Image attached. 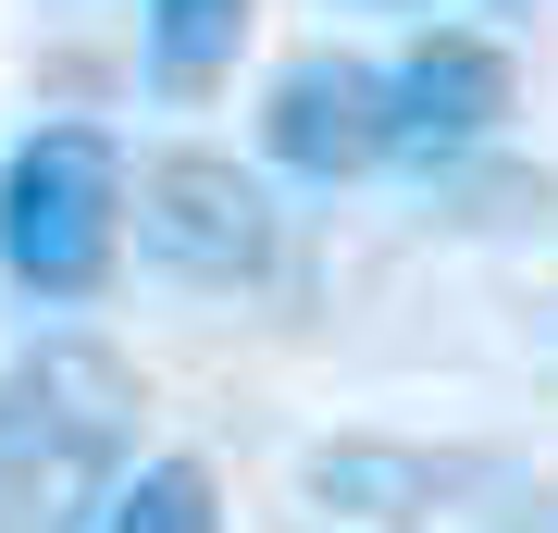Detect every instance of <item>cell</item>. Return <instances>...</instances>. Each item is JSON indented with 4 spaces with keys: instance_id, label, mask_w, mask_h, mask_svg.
<instances>
[{
    "instance_id": "6da1fadb",
    "label": "cell",
    "mask_w": 558,
    "mask_h": 533,
    "mask_svg": "<svg viewBox=\"0 0 558 533\" xmlns=\"http://www.w3.org/2000/svg\"><path fill=\"white\" fill-rule=\"evenodd\" d=\"M137 484V373L100 336L0 360V533H100Z\"/></svg>"
},
{
    "instance_id": "7a4b0ae2",
    "label": "cell",
    "mask_w": 558,
    "mask_h": 533,
    "mask_svg": "<svg viewBox=\"0 0 558 533\" xmlns=\"http://www.w3.org/2000/svg\"><path fill=\"white\" fill-rule=\"evenodd\" d=\"M124 211H137L124 198V149L100 124H38V137L0 149V274L25 298H50V311L112 286Z\"/></svg>"
},
{
    "instance_id": "3957f363",
    "label": "cell",
    "mask_w": 558,
    "mask_h": 533,
    "mask_svg": "<svg viewBox=\"0 0 558 533\" xmlns=\"http://www.w3.org/2000/svg\"><path fill=\"white\" fill-rule=\"evenodd\" d=\"M137 249L161 274H186V286H260L274 249H286V211H274V186H260L248 161L161 149L137 174Z\"/></svg>"
},
{
    "instance_id": "277c9868",
    "label": "cell",
    "mask_w": 558,
    "mask_h": 533,
    "mask_svg": "<svg viewBox=\"0 0 558 533\" xmlns=\"http://www.w3.org/2000/svg\"><path fill=\"white\" fill-rule=\"evenodd\" d=\"M385 99H398V161L410 174H459L472 149L509 137L521 62H509V38H484V25H410V38L385 50Z\"/></svg>"
},
{
    "instance_id": "5b68a950",
    "label": "cell",
    "mask_w": 558,
    "mask_h": 533,
    "mask_svg": "<svg viewBox=\"0 0 558 533\" xmlns=\"http://www.w3.org/2000/svg\"><path fill=\"white\" fill-rule=\"evenodd\" d=\"M260 149L311 186H348L373 161H398V99H385V62L373 50H299L274 87H260Z\"/></svg>"
},
{
    "instance_id": "8992f818",
    "label": "cell",
    "mask_w": 558,
    "mask_h": 533,
    "mask_svg": "<svg viewBox=\"0 0 558 533\" xmlns=\"http://www.w3.org/2000/svg\"><path fill=\"white\" fill-rule=\"evenodd\" d=\"M248 13H260V0H149V75L174 87V99L223 87L236 50H248Z\"/></svg>"
},
{
    "instance_id": "52a82bcc",
    "label": "cell",
    "mask_w": 558,
    "mask_h": 533,
    "mask_svg": "<svg viewBox=\"0 0 558 533\" xmlns=\"http://www.w3.org/2000/svg\"><path fill=\"white\" fill-rule=\"evenodd\" d=\"M100 533H223V484H211V459H186V447L137 459V484L112 496Z\"/></svg>"
}]
</instances>
